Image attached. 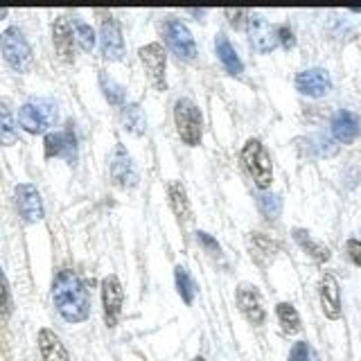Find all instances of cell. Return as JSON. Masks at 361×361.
Listing matches in <instances>:
<instances>
[{"label":"cell","instance_id":"12","mask_svg":"<svg viewBox=\"0 0 361 361\" xmlns=\"http://www.w3.org/2000/svg\"><path fill=\"white\" fill-rule=\"evenodd\" d=\"M246 30H248V39H251L253 50H257L259 54H269L276 50L278 27L271 25L269 20H264L262 16H248Z\"/></svg>","mask_w":361,"mask_h":361},{"label":"cell","instance_id":"35","mask_svg":"<svg viewBox=\"0 0 361 361\" xmlns=\"http://www.w3.org/2000/svg\"><path fill=\"white\" fill-rule=\"evenodd\" d=\"M197 242H199L203 248H206V251H208L210 255H214V257H219V255H221V246H219V242L214 240L212 235L199 231V233H197Z\"/></svg>","mask_w":361,"mask_h":361},{"label":"cell","instance_id":"34","mask_svg":"<svg viewBox=\"0 0 361 361\" xmlns=\"http://www.w3.org/2000/svg\"><path fill=\"white\" fill-rule=\"evenodd\" d=\"M289 361H314V353L312 348L305 343V341H298L293 343L291 353H289Z\"/></svg>","mask_w":361,"mask_h":361},{"label":"cell","instance_id":"24","mask_svg":"<svg viewBox=\"0 0 361 361\" xmlns=\"http://www.w3.org/2000/svg\"><path fill=\"white\" fill-rule=\"evenodd\" d=\"M120 122L122 127L133 135H142L147 131V116L145 109L140 104H127L120 113Z\"/></svg>","mask_w":361,"mask_h":361},{"label":"cell","instance_id":"38","mask_svg":"<svg viewBox=\"0 0 361 361\" xmlns=\"http://www.w3.org/2000/svg\"><path fill=\"white\" fill-rule=\"evenodd\" d=\"M7 14H9V11H7V9H0V18H5Z\"/></svg>","mask_w":361,"mask_h":361},{"label":"cell","instance_id":"8","mask_svg":"<svg viewBox=\"0 0 361 361\" xmlns=\"http://www.w3.org/2000/svg\"><path fill=\"white\" fill-rule=\"evenodd\" d=\"M111 180L122 190H131L138 185V169H135L133 158L122 142L116 145V152L111 158Z\"/></svg>","mask_w":361,"mask_h":361},{"label":"cell","instance_id":"15","mask_svg":"<svg viewBox=\"0 0 361 361\" xmlns=\"http://www.w3.org/2000/svg\"><path fill=\"white\" fill-rule=\"evenodd\" d=\"M296 88L307 97H323L332 90V79L323 68H310L296 75Z\"/></svg>","mask_w":361,"mask_h":361},{"label":"cell","instance_id":"36","mask_svg":"<svg viewBox=\"0 0 361 361\" xmlns=\"http://www.w3.org/2000/svg\"><path fill=\"white\" fill-rule=\"evenodd\" d=\"M226 16H228V20H231V25L235 27V30H242V27H246V23H248V11L246 9H226Z\"/></svg>","mask_w":361,"mask_h":361},{"label":"cell","instance_id":"37","mask_svg":"<svg viewBox=\"0 0 361 361\" xmlns=\"http://www.w3.org/2000/svg\"><path fill=\"white\" fill-rule=\"evenodd\" d=\"M278 43L285 50H289V48H293V45H296V37H293V32L287 25H280L278 27Z\"/></svg>","mask_w":361,"mask_h":361},{"label":"cell","instance_id":"6","mask_svg":"<svg viewBox=\"0 0 361 361\" xmlns=\"http://www.w3.org/2000/svg\"><path fill=\"white\" fill-rule=\"evenodd\" d=\"M163 34H165V41L169 45V50L174 54H178L180 59H188V61H195L197 59V43L192 32L185 27L183 20L178 18H167L163 23Z\"/></svg>","mask_w":361,"mask_h":361},{"label":"cell","instance_id":"19","mask_svg":"<svg viewBox=\"0 0 361 361\" xmlns=\"http://www.w3.org/2000/svg\"><path fill=\"white\" fill-rule=\"evenodd\" d=\"M52 41H54V50L61 56L63 61H73L75 54V34H73V20L59 16L52 25Z\"/></svg>","mask_w":361,"mask_h":361},{"label":"cell","instance_id":"23","mask_svg":"<svg viewBox=\"0 0 361 361\" xmlns=\"http://www.w3.org/2000/svg\"><path fill=\"white\" fill-rule=\"evenodd\" d=\"M300 142H307V145H298L300 152L305 156H312V158H327V156H334L336 154V145L325 138V135L316 133V135H307V138H300Z\"/></svg>","mask_w":361,"mask_h":361},{"label":"cell","instance_id":"4","mask_svg":"<svg viewBox=\"0 0 361 361\" xmlns=\"http://www.w3.org/2000/svg\"><path fill=\"white\" fill-rule=\"evenodd\" d=\"M18 122L27 133H34V135L45 133L48 127H52L56 122L54 102L43 99V97H34V99L25 102L18 111Z\"/></svg>","mask_w":361,"mask_h":361},{"label":"cell","instance_id":"29","mask_svg":"<svg viewBox=\"0 0 361 361\" xmlns=\"http://www.w3.org/2000/svg\"><path fill=\"white\" fill-rule=\"evenodd\" d=\"M99 86H102V93H104L106 102L111 106H122L124 104V97H127V93H124V88L116 82V79H111L106 73H99Z\"/></svg>","mask_w":361,"mask_h":361},{"label":"cell","instance_id":"16","mask_svg":"<svg viewBox=\"0 0 361 361\" xmlns=\"http://www.w3.org/2000/svg\"><path fill=\"white\" fill-rule=\"evenodd\" d=\"M330 129L341 145H353L361 135V122L353 111H336L330 122Z\"/></svg>","mask_w":361,"mask_h":361},{"label":"cell","instance_id":"26","mask_svg":"<svg viewBox=\"0 0 361 361\" xmlns=\"http://www.w3.org/2000/svg\"><path fill=\"white\" fill-rule=\"evenodd\" d=\"M276 314H278L280 327H282V332H285V334L293 336V334H298L302 330L300 314L296 312V307H293L291 302H280L276 307Z\"/></svg>","mask_w":361,"mask_h":361},{"label":"cell","instance_id":"5","mask_svg":"<svg viewBox=\"0 0 361 361\" xmlns=\"http://www.w3.org/2000/svg\"><path fill=\"white\" fill-rule=\"evenodd\" d=\"M0 50L5 61L18 73H27L32 66V45L18 27H7L0 34Z\"/></svg>","mask_w":361,"mask_h":361},{"label":"cell","instance_id":"20","mask_svg":"<svg viewBox=\"0 0 361 361\" xmlns=\"http://www.w3.org/2000/svg\"><path fill=\"white\" fill-rule=\"evenodd\" d=\"M167 201H169V208L176 214V219L180 224H188L195 217H192V206H190V199H188V192L183 188L180 180H169L167 183Z\"/></svg>","mask_w":361,"mask_h":361},{"label":"cell","instance_id":"33","mask_svg":"<svg viewBox=\"0 0 361 361\" xmlns=\"http://www.w3.org/2000/svg\"><path fill=\"white\" fill-rule=\"evenodd\" d=\"M345 253L350 257V262H353L355 267H361V233L350 237V240L345 242Z\"/></svg>","mask_w":361,"mask_h":361},{"label":"cell","instance_id":"21","mask_svg":"<svg viewBox=\"0 0 361 361\" xmlns=\"http://www.w3.org/2000/svg\"><path fill=\"white\" fill-rule=\"evenodd\" d=\"M39 350H41L43 361H71L66 345L61 343V338L56 336L50 327L39 330Z\"/></svg>","mask_w":361,"mask_h":361},{"label":"cell","instance_id":"18","mask_svg":"<svg viewBox=\"0 0 361 361\" xmlns=\"http://www.w3.org/2000/svg\"><path fill=\"white\" fill-rule=\"evenodd\" d=\"M321 307L330 321L341 319V289L332 274H325L321 278Z\"/></svg>","mask_w":361,"mask_h":361},{"label":"cell","instance_id":"28","mask_svg":"<svg viewBox=\"0 0 361 361\" xmlns=\"http://www.w3.org/2000/svg\"><path fill=\"white\" fill-rule=\"evenodd\" d=\"M174 280H176V289H178V296L183 298L185 305H192L195 302V296H197V285L192 276L188 274L185 267H176L174 269Z\"/></svg>","mask_w":361,"mask_h":361},{"label":"cell","instance_id":"27","mask_svg":"<svg viewBox=\"0 0 361 361\" xmlns=\"http://www.w3.org/2000/svg\"><path fill=\"white\" fill-rule=\"evenodd\" d=\"M18 133H16V124H14V116L7 109V104L0 102V145L11 147L16 145Z\"/></svg>","mask_w":361,"mask_h":361},{"label":"cell","instance_id":"10","mask_svg":"<svg viewBox=\"0 0 361 361\" xmlns=\"http://www.w3.org/2000/svg\"><path fill=\"white\" fill-rule=\"evenodd\" d=\"M14 197H16V210L23 221L34 224L43 219V214H45L43 199L39 195V190L32 183H18L14 190Z\"/></svg>","mask_w":361,"mask_h":361},{"label":"cell","instance_id":"7","mask_svg":"<svg viewBox=\"0 0 361 361\" xmlns=\"http://www.w3.org/2000/svg\"><path fill=\"white\" fill-rule=\"evenodd\" d=\"M140 61L147 71V79L156 90H167V61H165V48L161 43H147L140 48Z\"/></svg>","mask_w":361,"mask_h":361},{"label":"cell","instance_id":"17","mask_svg":"<svg viewBox=\"0 0 361 361\" xmlns=\"http://www.w3.org/2000/svg\"><path fill=\"white\" fill-rule=\"evenodd\" d=\"M248 248H251V257L257 267H269L280 253V244L264 233L248 235Z\"/></svg>","mask_w":361,"mask_h":361},{"label":"cell","instance_id":"31","mask_svg":"<svg viewBox=\"0 0 361 361\" xmlns=\"http://www.w3.org/2000/svg\"><path fill=\"white\" fill-rule=\"evenodd\" d=\"M257 208H259V212H262L264 219L274 221L280 217V212H282V199L278 195H259Z\"/></svg>","mask_w":361,"mask_h":361},{"label":"cell","instance_id":"14","mask_svg":"<svg viewBox=\"0 0 361 361\" xmlns=\"http://www.w3.org/2000/svg\"><path fill=\"white\" fill-rule=\"evenodd\" d=\"M99 48L102 54L106 56L109 61H120L124 56V39H122V27L116 18L106 16L102 20L99 27Z\"/></svg>","mask_w":361,"mask_h":361},{"label":"cell","instance_id":"30","mask_svg":"<svg viewBox=\"0 0 361 361\" xmlns=\"http://www.w3.org/2000/svg\"><path fill=\"white\" fill-rule=\"evenodd\" d=\"M73 34H75V45L79 50L90 52L95 48V30L86 25L84 20H73Z\"/></svg>","mask_w":361,"mask_h":361},{"label":"cell","instance_id":"22","mask_svg":"<svg viewBox=\"0 0 361 361\" xmlns=\"http://www.w3.org/2000/svg\"><path fill=\"white\" fill-rule=\"evenodd\" d=\"M214 50H217V56H219L221 66L226 68V73H231V75L244 73V63L240 59V54L235 52L233 43L228 41L226 34H217V39H214Z\"/></svg>","mask_w":361,"mask_h":361},{"label":"cell","instance_id":"9","mask_svg":"<svg viewBox=\"0 0 361 361\" xmlns=\"http://www.w3.org/2000/svg\"><path fill=\"white\" fill-rule=\"evenodd\" d=\"M43 154H45V158H66L71 165L77 161V138H75V131L71 124H68L66 131L45 133Z\"/></svg>","mask_w":361,"mask_h":361},{"label":"cell","instance_id":"25","mask_svg":"<svg viewBox=\"0 0 361 361\" xmlns=\"http://www.w3.org/2000/svg\"><path fill=\"white\" fill-rule=\"evenodd\" d=\"M293 240L298 242V246L302 248L305 253H307L310 257H314L316 262H327L330 259V248L319 244L316 240H312V235L305 231V228H293Z\"/></svg>","mask_w":361,"mask_h":361},{"label":"cell","instance_id":"39","mask_svg":"<svg viewBox=\"0 0 361 361\" xmlns=\"http://www.w3.org/2000/svg\"><path fill=\"white\" fill-rule=\"evenodd\" d=\"M195 361H206V359H203V357H197V359H195Z\"/></svg>","mask_w":361,"mask_h":361},{"label":"cell","instance_id":"32","mask_svg":"<svg viewBox=\"0 0 361 361\" xmlns=\"http://www.w3.org/2000/svg\"><path fill=\"white\" fill-rule=\"evenodd\" d=\"M11 307H14V300H11L9 282L3 271H0V316H3V319H9Z\"/></svg>","mask_w":361,"mask_h":361},{"label":"cell","instance_id":"1","mask_svg":"<svg viewBox=\"0 0 361 361\" xmlns=\"http://www.w3.org/2000/svg\"><path fill=\"white\" fill-rule=\"evenodd\" d=\"M52 300L56 312L68 323H84L90 316V300L82 278L75 271L63 269L54 276L52 282Z\"/></svg>","mask_w":361,"mask_h":361},{"label":"cell","instance_id":"11","mask_svg":"<svg viewBox=\"0 0 361 361\" xmlns=\"http://www.w3.org/2000/svg\"><path fill=\"white\" fill-rule=\"evenodd\" d=\"M237 305H240V310L248 319V323L262 325L267 321L262 293H259V289L251 285V282H242V285L237 287Z\"/></svg>","mask_w":361,"mask_h":361},{"label":"cell","instance_id":"13","mask_svg":"<svg viewBox=\"0 0 361 361\" xmlns=\"http://www.w3.org/2000/svg\"><path fill=\"white\" fill-rule=\"evenodd\" d=\"M122 300H124V291L120 285L118 276H106L102 280V307H104V321L109 327H116L120 312H122Z\"/></svg>","mask_w":361,"mask_h":361},{"label":"cell","instance_id":"3","mask_svg":"<svg viewBox=\"0 0 361 361\" xmlns=\"http://www.w3.org/2000/svg\"><path fill=\"white\" fill-rule=\"evenodd\" d=\"M174 124H176V131L180 135V140H183L185 145L197 147L201 142L203 116H201V109L192 99H188V97L176 99V104H174Z\"/></svg>","mask_w":361,"mask_h":361},{"label":"cell","instance_id":"2","mask_svg":"<svg viewBox=\"0 0 361 361\" xmlns=\"http://www.w3.org/2000/svg\"><path fill=\"white\" fill-rule=\"evenodd\" d=\"M242 163L259 190H267L271 185V180H274V163H271L267 147L257 138L246 140L242 149Z\"/></svg>","mask_w":361,"mask_h":361}]
</instances>
